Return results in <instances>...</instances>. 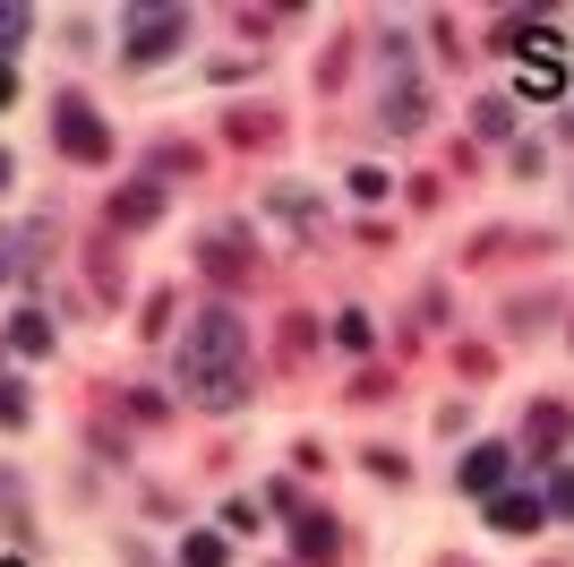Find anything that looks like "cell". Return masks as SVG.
Here are the masks:
<instances>
[{"label":"cell","instance_id":"1","mask_svg":"<svg viewBox=\"0 0 574 567\" xmlns=\"http://www.w3.org/2000/svg\"><path fill=\"white\" fill-rule=\"evenodd\" d=\"M232 369H240V327L224 310H206V327L189 335V378L206 387V378H232Z\"/></svg>","mask_w":574,"mask_h":567},{"label":"cell","instance_id":"2","mask_svg":"<svg viewBox=\"0 0 574 567\" xmlns=\"http://www.w3.org/2000/svg\"><path fill=\"white\" fill-rule=\"evenodd\" d=\"M189 34V18L181 9H155V18H129V61H163L172 43Z\"/></svg>","mask_w":574,"mask_h":567},{"label":"cell","instance_id":"3","mask_svg":"<svg viewBox=\"0 0 574 567\" xmlns=\"http://www.w3.org/2000/svg\"><path fill=\"white\" fill-rule=\"evenodd\" d=\"M61 146H69V155H86V164L112 155V138H103V121L86 112V103H61Z\"/></svg>","mask_w":574,"mask_h":567},{"label":"cell","instance_id":"4","mask_svg":"<svg viewBox=\"0 0 574 567\" xmlns=\"http://www.w3.org/2000/svg\"><path fill=\"white\" fill-rule=\"evenodd\" d=\"M506 482V447H472L463 456V490H498Z\"/></svg>","mask_w":574,"mask_h":567},{"label":"cell","instance_id":"5","mask_svg":"<svg viewBox=\"0 0 574 567\" xmlns=\"http://www.w3.org/2000/svg\"><path fill=\"white\" fill-rule=\"evenodd\" d=\"M489 516H498V534H532V525H541V507H532V499H498Z\"/></svg>","mask_w":574,"mask_h":567},{"label":"cell","instance_id":"6","mask_svg":"<svg viewBox=\"0 0 574 567\" xmlns=\"http://www.w3.org/2000/svg\"><path fill=\"white\" fill-rule=\"evenodd\" d=\"M472 121H480V138H506L514 130V103H480Z\"/></svg>","mask_w":574,"mask_h":567},{"label":"cell","instance_id":"7","mask_svg":"<svg viewBox=\"0 0 574 567\" xmlns=\"http://www.w3.org/2000/svg\"><path fill=\"white\" fill-rule=\"evenodd\" d=\"M18 353H52V327L43 318H18Z\"/></svg>","mask_w":574,"mask_h":567},{"label":"cell","instance_id":"8","mask_svg":"<svg viewBox=\"0 0 574 567\" xmlns=\"http://www.w3.org/2000/svg\"><path fill=\"white\" fill-rule=\"evenodd\" d=\"M181 559H189V567H224V541H215V534H197L189 550H181Z\"/></svg>","mask_w":574,"mask_h":567},{"label":"cell","instance_id":"9","mask_svg":"<svg viewBox=\"0 0 574 567\" xmlns=\"http://www.w3.org/2000/svg\"><path fill=\"white\" fill-rule=\"evenodd\" d=\"M0 103H9V61H0Z\"/></svg>","mask_w":574,"mask_h":567},{"label":"cell","instance_id":"10","mask_svg":"<svg viewBox=\"0 0 574 567\" xmlns=\"http://www.w3.org/2000/svg\"><path fill=\"white\" fill-rule=\"evenodd\" d=\"M0 181H9V155H0Z\"/></svg>","mask_w":574,"mask_h":567},{"label":"cell","instance_id":"11","mask_svg":"<svg viewBox=\"0 0 574 567\" xmlns=\"http://www.w3.org/2000/svg\"><path fill=\"white\" fill-rule=\"evenodd\" d=\"M0 267H9V250H0Z\"/></svg>","mask_w":574,"mask_h":567}]
</instances>
